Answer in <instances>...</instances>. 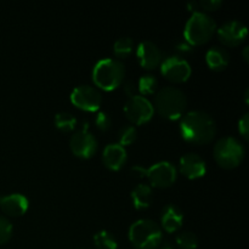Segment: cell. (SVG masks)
Masks as SVG:
<instances>
[{
    "mask_svg": "<svg viewBox=\"0 0 249 249\" xmlns=\"http://www.w3.org/2000/svg\"><path fill=\"white\" fill-rule=\"evenodd\" d=\"M177 243L182 249H196L198 246V238L191 231H182L178 233Z\"/></svg>",
    "mask_w": 249,
    "mask_h": 249,
    "instance_id": "cb8c5ba5",
    "label": "cell"
},
{
    "mask_svg": "<svg viewBox=\"0 0 249 249\" xmlns=\"http://www.w3.org/2000/svg\"><path fill=\"white\" fill-rule=\"evenodd\" d=\"M162 229L151 219H139L129 229V240L138 249H155L162 242Z\"/></svg>",
    "mask_w": 249,
    "mask_h": 249,
    "instance_id": "5b68a950",
    "label": "cell"
},
{
    "mask_svg": "<svg viewBox=\"0 0 249 249\" xmlns=\"http://www.w3.org/2000/svg\"><path fill=\"white\" fill-rule=\"evenodd\" d=\"M238 131L245 139H248L249 135V113H245L242 118L238 121Z\"/></svg>",
    "mask_w": 249,
    "mask_h": 249,
    "instance_id": "83f0119b",
    "label": "cell"
},
{
    "mask_svg": "<svg viewBox=\"0 0 249 249\" xmlns=\"http://www.w3.org/2000/svg\"><path fill=\"white\" fill-rule=\"evenodd\" d=\"M111 124H112V119L107 112L101 111L96 114V118H95V125L97 126V129H100L101 131H106L111 128Z\"/></svg>",
    "mask_w": 249,
    "mask_h": 249,
    "instance_id": "4316f807",
    "label": "cell"
},
{
    "mask_svg": "<svg viewBox=\"0 0 249 249\" xmlns=\"http://www.w3.org/2000/svg\"><path fill=\"white\" fill-rule=\"evenodd\" d=\"M153 198L152 187L147 184H139L131 191V199L136 209H146L150 207Z\"/></svg>",
    "mask_w": 249,
    "mask_h": 249,
    "instance_id": "d6986e66",
    "label": "cell"
},
{
    "mask_svg": "<svg viewBox=\"0 0 249 249\" xmlns=\"http://www.w3.org/2000/svg\"><path fill=\"white\" fill-rule=\"evenodd\" d=\"M215 32L216 23L213 17L203 11H196L185 24L184 36L191 45H201L207 43Z\"/></svg>",
    "mask_w": 249,
    "mask_h": 249,
    "instance_id": "277c9868",
    "label": "cell"
},
{
    "mask_svg": "<svg viewBox=\"0 0 249 249\" xmlns=\"http://www.w3.org/2000/svg\"><path fill=\"white\" fill-rule=\"evenodd\" d=\"M207 165L203 158L194 152L185 153L180 158V172L187 179H197L206 174Z\"/></svg>",
    "mask_w": 249,
    "mask_h": 249,
    "instance_id": "5bb4252c",
    "label": "cell"
},
{
    "mask_svg": "<svg viewBox=\"0 0 249 249\" xmlns=\"http://www.w3.org/2000/svg\"><path fill=\"white\" fill-rule=\"evenodd\" d=\"M95 247L97 249H117L118 243H117L116 237L111 232L106 230L99 231L94 236Z\"/></svg>",
    "mask_w": 249,
    "mask_h": 249,
    "instance_id": "44dd1931",
    "label": "cell"
},
{
    "mask_svg": "<svg viewBox=\"0 0 249 249\" xmlns=\"http://www.w3.org/2000/svg\"><path fill=\"white\" fill-rule=\"evenodd\" d=\"M138 136V130L133 125H124L118 131V143L121 146H126L133 143Z\"/></svg>",
    "mask_w": 249,
    "mask_h": 249,
    "instance_id": "d4e9b609",
    "label": "cell"
},
{
    "mask_svg": "<svg viewBox=\"0 0 249 249\" xmlns=\"http://www.w3.org/2000/svg\"><path fill=\"white\" fill-rule=\"evenodd\" d=\"M248 95H249V89H246V92H245V100H246V104H248Z\"/></svg>",
    "mask_w": 249,
    "mask_h": 249,
    "instance_id": "836d02e7",
    "label": "cell"
},
{
    "mask_svg": "<svg viewBox=\"0 0 249 249\" xmlns=\"http://www.w3.org/2000/svg\"><path fill=\"white\" fill-rule=\"evenodd\" d=\"M146 177L150 180L152 186L169 187L177 180L178 172L173 163L168 160H160L146 169Z\"/></svg>",
    "mask_w": 249,
    "mask_h": 249,
    "instance_id": "8fae6325",
    "label": "cell"
},
{
    "mask_svg": "<svg viewBox=\"0 0 249 249\" xmlns=\"http://www.w3.org/2000/svg\"><path fill=\"white\" fill-rule=\"evenodd\" d=\"M175 49L179 53H192V45L187 41H178L175 44Z\"/></svg>",
    "mask_w": 249,
    "mask_h": 249,
    "instance_id": "4dcf8cb0",
    "label": "cell"
},
{
    "mask_svg": "<svg viewBox=\"0 0 249 249\" xmlns=\"http://www.w3.org/2000/svg\"><path fill=\"white\" fill-rule=\"evenodd\" d=\"M134 49V41L133 39L129 36H123L114 41L113 44V51L114 55L119 58H125L133 53Z\"/></svg>",
    "mask_w": 249,
    "mask_h": 249,
    "instance_id": "603a6c76",
    "label": "cell"
},
{
    "mask_svg": "<svg viewBox=\"0 0 249 249\" xmlns=\"http://www.w3.org/2000/svg\"><path fill=\"white\" fill-rule=\"evenodd\" d=\"M180 133L192 143H208L216 134L215 121L203 111H191L184 114L180 122Z\"/></svg>",
    "mask_w": 249,
    "mask_h": 249,
    "instance_id": "6da1fadb",
    "label": "cell"
},
{
    "mask_svg": "<svg viewBox=\"0 0 249 249\" xmlns=\"http://www.w3.org/2000/svg\"><path fill=\"white\" fill-rule=\"evenodd\" d=\"M214 158L220 167L232 169L241 164L246 155L243 143L233 136H224L214 146Z\"/></svg>",
    "mask_w": 249,
    "mask_h": 249,
    "instance_id": "8992f818",
    "label": "cell"
},
{
    "mask_svg": "<svg viewBox=\"0 0 249 249\" xmlns=\"http://www.w3.org/2000/svg\"><path fill=\"white\" fill-rule=\"evenodd\" d=\"M136 57L142 68L155 70L162 62L163 55L160 49L155 43L146 40L139 44L138 49H136Z\"/></svg>",
    "mask_w": 249,
    "mask_h": 249,
    "instance_id": "4fadbf2b",
    "label": "cell"
},
{
    "mask_svg": "<svg viewBox=\"0 0 249 249\" xmlns=\"http://www.w3.org/2000/svg\"><path fill=\"white\" fill-rule=\"evenodd\" d=\"M248 51H249V46H248V45H247V46H245V48H243V53H242V55H243V58H245L246 62H248V58H249V56H248Z\"/></svg>",
    "mask_w": 249,
    "mask_h": 249,
    "instance_id": "d6a6232c",
    "label": "cell"
},
{
    "mask_svg": "<svg viewBox=\"0 0 249 249\" xmlns=\"http://www.w3.org/2000/svg\"><path fill=\"white\" fill-rule=\"evenodd\" d=\"M124 113L134 124H145L150 121L155 114V107L152 102L145 96L134 95L129 97L124 105Z\"/></svg>",
    "mask_w": 249,
    "mask_h": 249,
    "instance_id": "52a82bcc",
    "label": "cell"
},
{
    "mask_svg": "<svg viewBox=\"0 0 249 249\" xmlns=\"http://www.w3.org/2000/svg\"><path fill=\"white\" fill-rule=\"evenodd\" d=\"M70 147L72 152L80 158H90L96 153L97 140L89 131L88 123H83L82 128L71 136Z\"/></svg>",
    "mask_w": 249,
    "mask_h": 249,
    "instance_id": "9c48e42d",
    "label": "cell"
},
{
    "mask_svg": "<svg viewBox=\"0 0 249 249\" xmlns=\"http://www.w3.org/2000/svg\"><path fill=\"white\" fill-rule=\"evenodd\" d=\"M158 249H173L170 246H162V247H160Z\"/></svg>",
    "mask_w": 249,
    "mask_h": 249,
    "instance_id": "e575fe53",
    "label": "cell"
},
{
    "mask_svg": "<svg viewBox=\"0 0 249 249\" xmlns=\"http://www.w3.org/2000/svg\"><path fill=\"white\" fill-rule=\"evenodd\" d=\"M71 101L78 108L87 112H95L100 108L102 102L101 92L91 85H78L71 92Z\"/></svg>",
    "mask_w": 249,
    "mask_h": 249,
    "instance_id": "30bf717a",
    "label": "cell"
},
{
    "mask_svg": "<svg viewBox=\"0 0 249 249\" xmlns=\"http://www.w3.org/2000/svg\"><path fill=\"white\" fill-rule=\"evenodd\" d=\"M160 72L173 83H184L192 73L191 65L180 55H172L160 62Z\"/></svg>",
    "mask_w": 249,
    "mask_h": 249,
    "instance_id": "ba28073f",
    "label": "cell"
},
{
    "mask_svg": "<svg viewBox=\"0 0 249 249\" xmlns=\"http://www.w3.org/2000/svg\"><path fill=\"white\" fill-rule=\"evenodd\" d=\"M55 125L61 131L68 133V131H72L75 129V126H77V119L70 112H58L55 116Z\"/></svg>",
    "mask_w": 249,
    "mask_h": 249,
    "instance_id": "ffe728a7",
    "label": "cell"
},
{
    "mask_svg": "<svg viewBox=\"0 0 249 249\" xmlns=\"http://www.w3.org/2000/svg\"><path fill=\"white\" fill-rule=\"evenodd\" d=\"M12 224L5 216L0 215V245L6 243L11 238Z\"/></svg>",
    "mask_w": 249,
    "mask_h": 249,
    "instance_id": "484cf974",
    "label": "cell"
},
{
    "mask_svg": "<svg viewBox=\"0 0 249 249\" xmlns=\"http://www.w3.org/2000/svg\"><path fill=\"white\" fill-rule=\"evenodd\" d=\"M184 221V214L181 209L175 204H167L163 208L160 215V224L167 232H175L179 230Z\"/></svg>",
    "mask_w": 249,
    "mask_h": 249,
    "instance_id": "e0dca14e",
    "label": "cell"
},
{
    "mask_svg": "<svg viewBox=\"0 0 249 249\" xmlns=\"http://www.w3.org/2000/svg\"><path fill=\"white\" fill-rule=\"evenodd\" d=\"M221 4H223L221 0H202V1H198V6L206 11H215L218 7L221 6Z\"/></svg>",
    "mask_w": 249,
    "mask_h": 249,
    "instance_id": "f1b7e54d",
    "label": "cell"
},
{
    "mask_svg": "<svg viewBox=\"0 0 249 249\" xmlns=\"http://www.w3.org/2000/svg\"><path fill=\"white\" fill-rule=\"evenodd\" d=\"M123 89L124 91H125V94L128 95L129 97H131L135 95L136 90H138V87H136V83L134 82V80H128V82L124 83Z\"/></svg>",
    "mask_w": 249,
    "mask_h": 249,
    "instance_id": "f546056e",
    "label": "cell"
},
{
    "mask_svg": "<svg viewBox=\"0 0 249 249\" xmlns=\"http://www.w3.org/2000/svg\"><path fill=\"white\" fill-rule=\"evenodd\" d=\"M138 91L140 92L141 96L143 95H151L156 92L158 88V80L157 77L153 74H145L141 75L140 79L138 80Z\"/></svg>",
    "mask_w": 249,
    "mask_h": 249,
    "instance_id": "7402d4cb",
    "label": "cell"
},
{
    "mask_svg": "<svg viewBox=\"0 0 249 249\" xmlns=\"http://www.w3.org/2000/svg\"><path fill=\"white\" fill-rule=\"evenodd\" d=\"M131 174L134 175L135 178H143L146 177V168L141 167V165H134L131 168Z\"/></svg>",
    "mask_w": 249,
    "mask_h": 249,
    "instance_id": "1f68e13d",
    "label": "cell"
},
{
    "mask_svg": "<svg viewBox=\"0 0 249 249\" xmlns=\"http://www.w3.org/2000/svg\"><path fill=\"white\" fill-rule=\"evenodd\" d=\"M248 33L247 26L237 19L228 21L216 28L218 38L224 45L237 46L246 39Z\"/></svg>",
    "mask_w": 249,
    "mask_h": 249,
    "instance_id": "7c38bea8",
    "label": "cell"
},
{
    "mask_svg": "<svg viewBox=\"0 0 249 249\" xmlns=\"http://www.w3.org/2000/svg\"><path fill=\"white\" fill-rule=\"evenodd\" d=\"M187 106V99L181 89L173 85L162 88L156 92L155 107L158 113L170 121H177L184 116Z\"/></svg>",
    "mask_w": 249,
    "mask_h": 249,
    "instance_id": "7a4b0ae2",
    "label": "cell"
},
{
    "mask_svg": "<svg viewBox=\"0 0 249 249\" xmlns=\"http://www.w3.org/2000/svg\"><path fill=\"white\" fill-rule=\"evenodd\" d=\"M206 62L213 71H223L230 62V53L220 46H213L206 53Z\"/></svg>",
    "mask_w": 249,
    "mask_h": 249,
    "instance_id": "ac0fdd59",
    "label": "cell"
},
{
    "mask_svg": "<svg viewBox=\"0 0 249 249\" xmlns=\"http://www.w3.org/2000/svg\"><path fill=\"white\" fill-rule=\"evenodd\" d=\"M29 202L21 194H11L0 198V208L10 216H19L28 209Z\"/></svg>",
    "mask_w": 249,
    "mask_h": 249,
    "instance_id": "2e32d148",
    "label": "cell"
},
{
    "mask_svg": "<svg viewBox=\"0 0 249 249\" xmlns=\"http://www.w3.org/2000/svg\"><path fill=\"white\" fill-rule=\"evenodd\" d=\"M128 153L119 143H108L102 152V160L108 169L119 170L126 162Z\"/></svg>",
    "mask_w": 249,
    "mask_h": 249,
    "instance_id": "9a60e30c",
    "label": "cell"
},
{
    "mask_svg": "<svg viewBox=\"0 0 249 249\" xmlns=\"http://www.w3.org/2000/svg\"><path fill=\"white\" fill-rule=\"evenodd\" d=\"M125 67L123 62L116 58H101L97 61L92 70V79L96 87L105 91L117 89L123 83Z\"/></svg>",
    "mask_w": 249,
    "mask_h": 249,
    "instance_id": "3957f363",
    "label": "cell"
}]
</instances>
